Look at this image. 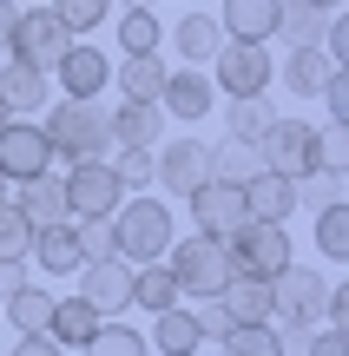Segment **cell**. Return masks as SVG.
Segmentation results:
<instances>
[{
	"instance_id": "obj_39",
	"label": "cell",
	"mask_w": 349,
	"mask_h": 356,
	"mask_svg": "<svg viewBox=\"0 0 349 356\" xmlns=\"http://www.w3.org/2000/svg\"><path fill=\"white\" fill-rule=\"evenodd\" d=\"M26 251H33V225H26V211H20V204H0V257H26Z\"/></svg>"
},
{
	"instance_id": "obj_36",
	"label": "cell",
	"mask_w": 349,
	"mask_h": 356,
	"mask_svg": "<svg viewBox=\"0 0 349 356\" xmlns=\"http://www.w3.org/2000/svg\"><path fill=\"white\" fill-rule=\"evenodd\" d=\"M316 251L330 264H349V204H323L316 211Z\"/></svg>"
},
{
	"instance_id": "obj_19",
	"label": "cell",
	"mask_w": 349,
	"mask_h": 356,
	"mask_svg": "<svg viewBox=\"0 0 349 356\" xmlns=\"http://www.w3.org/2000/svg\"><path fill=\"white\" fill-rule=\"evenodd\" d=\"M244 204H250V218H264V225H290V211H297V178L257 172L244 185Z\"/></svg>"
},
{
	"instance_id": "obj_34",
	"label": "cell",
	"mask_w": 349,
	"mask_h": 356,
	"mask_svg": "<svg viewBox=\"0 0 349 356\" xmlns=\"http://www.w3.org/2000/svg\"><path fill=\"white\" fill-rule=\"evenodd\" d=\"M158 40H165V26H158L152 7H126L119 13V47L126 53H158Z\"/></svg>"
},
{
	"instance_id": "obj_14",
	"label": "cell",
	"mask_w": 349,
	"mask_h": 356,
	"mask_svg": "<svg viewBox=\"0 0 349 356\" xmlns=\"http://www.w3.org/2000/svg\"><path fill=\"white\" fill-rule=\"evenodd\" d=\"M73 277H79V297H86L99 317L132 310V264H126V257H92V264H79Z\"/></svg>"
},
{
	"instance_id": "obj_38",
	"label": "cell",
	"mask_w": 349,
	"mask_h": 356,
	"mask_svg": "<svg viewBox=\"0 0 349 356\" xmlns=\"http://www.w3.org/2000/svg\"><path fill=\"white\" fill-rule=\"evenodd\" d=\"M46 7L53 13H60V26H66V33H99V26H105V13H112V0H46Z\"/></svg>"
},
{
	"instance_id": "obj_30",
	"label": "cell",
	"mask_w": 349,
	"mask_h": 356,
	"mask_svg": "<svg viewBox=\"0 0 349 356\" xmlns=\"http://www.w3.org/2000/svg\"><path fill=\"white\" fill-rule=\"evenodd\" d=\"M53 304H60V297H53L46 284H26V291H13V297H7V323H13L20 337H46Z\"/></svg>"
},
{
	"instance_id": "obj_48",
	"label": "cell",
	"mask_w": 349,
	"mask_h": 356,
	"mask_svg": "<svg viewBox=\"0 0 349 356\" xmlns=\"http://www.w3.org/2000/svg\"><path fill=\"white\" fill-rule=\"evenodd\" d=\"M7 356H73V350H60L53 337H20V343H13Z\"/></svg>"
},
{
	"instance_id": "obj_52",
	"label": "cell",
	"mask_w": 349,
	"mask_h": 356,
	"mask_svg": "<svg viewBox=\"0 0 349 356\" xmlns=\"http://www.w3.org/2000/svg\"><path fill=\"white\" fill-rule=\"evenodd\" d=\"M119 7H152V0H119Z\"/></svg>"
},
{
	"instance_id": "obj_51",
	"label": "cell",
	"mask_w": 349,
	"mask_h": 356,
	"mask_svg": "<svg viewBox=\"0 0 349 356\" xmlns=\"http://www.w3.org/2000/svg\"><path fill=\"white\" fill-rule=\"evenodd\" d=\"M310 7H323V13H343V0H310Z\"/></svg>"
},
{
	"instance_id": "obj_42",
	"label": "cell",
	"mask_w": 349,
	"mask_h": 356,
	"mask_svg": "<svg viewBox=\"0 0 349 356\" xmlns=\"http://www.w3.org/2000/svg\"><path fill=\"white\" fill-rule=\"evenodd\" d=\"M316 172H349V132L343 126L316 132Z\"/></svg>"
},
{
	"instance_id": "obj_23",
	"label": "cell",
	"mask_w": 349,
	"mask_h": 356,
	"mask_svg": "<svg viewBox=\"0 0 349 356\" xmlns=\"http://www.w3.org/2000/svg\"><path fill=\"white\" fill-rule=\"evenodd\" d=\"M330 73H337V60H330L323 47H290V53H284V66H277V79H284L297 99H316V86H323Z\"/></svg>"
},
{
	"instance_id": "obj_40",
	"label": "cell",
	"mask_w": 349,
	"mask_h": 356,
	"mask_svg": "<svg viewBox=\"0 0 349 356\" xmlns=\"http://www.w3.org/2000/svg\"><path fill=\"white\" fill-rule=\"evenodd\" d=\"M73 238H79V257H119L112 251V218H73Z\"/></svg>"
},
{
	"instance_id": "obj_29",
	"label": "cell",
	"mask_w": 349,
	"mask_h": 356,
	"mask_svg": "<svg viewBox=\"0 0 349 356\" xmlns=\"http://www.w3.org/2000/svg\"><path fill=\"white\" fill-rule=\"evenodd\" d=\"M271 92H244V99H224V132H231L237 145H257L264 126H271Z\"/></svg>"
},
{
	"instance_id": "obj_7",
	"label": "cell",
	"mask_w": 349,
	"mask_h": 356,
	"mask_svg": "<svg viewBox=\"0 0 349 356\" xmlns=\"http://www.w3.org/2000/svg\"><path fill=\"white\" fill-rule=\"evenodd\" d=\"M211 60H218V79H211V86L231 92V99H244V92H271V79H277V60H271L264 40H224Z\"/></svg>"
},
{
	"instance_id": "obj_8",
	"label": "cell",
	"mask_w": 349,
	"mask_h": 356,
	"mask_svg": "<svg viewBox=\"0 0 349 356\" xmlns=\"http://www.w3.org/2000/svg\"><path fill=\"white\" fill-rule=\"evenodd\" d=\"M257 159H264V172H284V178L316 172V126L277 113L271 126H264V139H257Z\"/></svg>"
},
{
	"instance_id": "obj_13",
	"label": "cell",
	"mask_w": 349,
	"mask_h": 356,
	"mask_svg": "<svg viewBox=\"0 0 349 356\" xmlns=\"http://www.w3.org/2000/svg\"><path fill=\"white\" fill-rule=\"evenodd\" d=\"M0 172H7L13 185L53 172V145H46V132H40L33 119H7V126H0Z\"/></svg>"
},
{
	"instance_id": "obj_2",
	"label": "cell",
	"mask_w": 349,
	"mask_h": 356,
	"mask_svg": "<svg viewBox=\"0 0 349 356\" xmlns=\"http://www.w3.org/2000/svg\"><path fill=\"white\" fill-rule=\"evenodd\" d=\"M171 238H178V225H171V204L165 198H119L112 211V251L126 257V264H158V257L171 251Z\"/></svg>"
},
{
	"instance_id": "obj_26",
	"label": "cell",
	"mask_w": 349,
	"mask_h": 356,
	"mask_svg": "<svg viewBox=\"0 0 349 356\" xmlns=\"http://www.w3.org/2000/svg\"><path fill=\"white\" fill-rule=\"evenodd\" d=\"M178 277H171V270H165V257H158V264H132V310H152V317H158V310H171V304H178Z\"/></svg>"
},
{
	"instance_id": "obj_41",
	"label": "cell",
	"mask_w": 349,
	"mask_h": 356,
	"mask_svg": "<svg viewBox=\"0 0 349 356\" xmlns=\"http://www.w3.org/2000/svg\"><path fill=\"white\" fill-rule=\"evenodd\" d=\"M112 178H119L126 191H145V185H152V152H139V145H119Z\"/></svg>"
},
{
	"instance_id": "obj_53",
	"label": "cell",
	"mask_w": 349,
	"mask_h": 356,
	"mask_svg": "<svg viewBox=\"0 0 349 356\" xmlns=\"http://www.w3.org/2000/svg\"><path fill=\"white\" fill-rule=\"evenodd\" d=\"M7 119H13V113H7V106H0V126H7Z\"/></svg>"
},
{
	"instance_id": "obj_3",
	"label": "cell",
	"mask_w": 349,
	"mask_h": 356,
	"mask_svg": "<svg viewBox=\"0 0 349 356\" xmlns=\"http://www.w3.org/2000/svg\"><path fill=\"white\" fill-rule=\"evenodd\" d=\"M165 270L178 277V291L185 297H218L224 291V277H231V257H224V244L218 238H171V251H165Z\"/></svg>"
},
{
	"instance_id": "obj_46",
	"label": "cell",
	"mask_w": 349,
	"mask_h": 356,
	"mask_svg": "<svg viewBox=\"0 0 349 356\" xmlns=\"http://www.w3.org/2000/svg\"><path fill=\"white\" fill-rule=\"evenodd\" d=\"M33 284V270H26V257H0V304H7L13 291H26Z\"/></svg>"
},
{
	"instance_id": "obj_10",
	"label": "cell",
	"mask_w": 349,
	"mask_h": 356,
	"mask_svg": "<svg viewBox=\"0 0 349 356\" xmlns=\"http://www.w3.org/2000/svg\"><path fill=\"white\" fill-rule=\"evenodd\" d=\"M66 211L73 218H112L119 198H126V185L112 178V165L105 159H79V165H66Z\"/></svg>"
},
{
	"instance_id": "obj_24",
	"label": "cell",
	"mask_w": 349,
	"mask_h": 356,
	"mask_svg": "<svg viewBox=\"0 0 349 356\" xmlns=\"http://www.w3.org/2000/svg\"><path fill=\"white\" fill-rule=\"evenodd\" d=\"M158 356H198L205 350V337H198V323H191V310L185 304H171V310H158L152 317V337H145Z\"/></svg>"
},
{
	"instance_id": "obj_47",
	"label": "cell",
	"mask_w": 349,
	"mask_h": 356,
	"mask_svg": "<svg viewBox=\"0 0 349 356\" xmlns=\"http://www.w3.org/2000/svg\"><path fill=\"white\" fill-rule=\"evenodd\" d=\"M277 350L284 356H310V323H284V330H277Z\"/></svg>"
},
{
	"instance_id": "obj_45",
	"label": "cell",
	"mask_w": 349,
	"mask_h": 356,
	"mask_svg": "<svg viewBox=\"0 0 349 356\" xmlns=\"http://www.w3.org/2000/svg\"><path fill=\"white\" fill-rule=\"evenodd\" d=\"M310 356H349V323H316L310 330Z\"/></svg>"
},
{
	"instance_id": "obj_18",
	"label": "cell",
	"mask_w": 349,
	"mask_h": 356,
	"mask_svg": "<svg viewBox=\"0 0 349 356\" xmlns=\"http://www.w3.org/2000/svg\"><path fill=\"white\" fill-rule=\"evenodd\" d=\"M158 139H165V113H158L152 99H119L112 106V145H139V152H152Z\"/></svg>"
},
{
	"instance_id": "obj_17",
	"label": "cell",
	"mask_w": 349,
	"mask_h": 356,
	"mask_svg": "<svg viewBox=\"0 0 349 356\" xmlns=\"http://www.w3.org/2000/svg\"><path fill=\"white\" fill-rule=\"evenodd\" d=\"M218 26L224 40H277V0H218Z\"/></svg>"
},
{
	"instance_id": "obj_43",
	"label": "cell",
	"mask_w": 349,
	"mask_h": 356,
	"mask_svg": "<svg viewBox=\"0 0 349 356\" xmlns=\"http://www.w3.org/2000/svg\"><path fill=\"white\" fill-rule=\"evenodd\" d=\"M185 310H191L198 337H224V330H231V310H224L218 297H198V304H185Z\"/></svg>"
},
{
	"instance_id": "obj_44",
	"label": "cell",
	"mask_w": 349,
	"mask_h": 356,
	"mask_svg": "<svg viewBox=\"0 0 349 356\" xmlns=\"http://www.w3.org/2000/svg\"><path fill=\"white\" fill-rule=\"evenodd\" d=\"M316 99H323L330 126H343V119H349V79H343V66H337V73L323 79V86H316Z\"/></svg>"
},
{
	"instance_id": "obj_49",
	"label": "cell",
	"mask_w": 349,
	"mask_h": 356,
	"mask_svg": "<svg viewBox=\"0 0 349 356\" xmlns=\"http://www.w3.org/2000/svg\"><path fill=\"white\" fill-rule=\"evenodd\" d=\"M13 20H20V0H0V53H7V40H13Z\"/></svg>"
},
{
	"instance_id": "obj_20",
	"label": "cell",
	"mask_w": 349,
	"mask_h": 356,
	"mask_svg": "<svg viewBox=\"0 0 349 356\" xmlns=\"http://www.w3.org/2000/svg\"><path fill=\"white\" fill-rule=\"evenodd\" d=\"M26 264H40L46 277H73L86 257H79V238H73V218L66 225H46V231H33V251H26Z\"/></svg>"
},
{
	"instance_id": "obj_5",
	"label": "cell",
	"mask_w": 349,
	"mask_h": 356,
	"mask_svg": "<svg viewBox=\"0 0 349 356\" xmlns=\"http://www.w3.org/2000/svg\"><path fill=\"white\" fill-rule=\"evenodd\" d=\"M152 178L165 185V198H191V191H205L211 178V145L205 139H158L152 145Z\"/></svg>"
},
{
	"instance_id": "obj_11",
	"label": "cell",
	"mask_w": 349,
	"mask_h": 356,
	"mask_svg": "<svg viewBox=\"0 0 349 356\" xmlns=\"http://www.w3.org/2000/svg\"><path fill=\"white\" fill-rule=\"evenodd\" d=\"M53 86H60L66 99H99V92L112 86V53L92 47V40H73V47L53 60Z\"/></svg>"
},
{
	"instance_id": "obj_32",
	"label": "cell",
	"mask_w": 349,
	"mask_h": 356,
	"mask_svg": "<svg viewBox=\"0 0 349 356\" xmlns=\"http://www.w3.org/2000/svg\"><path fill=\"white\" fill-rule=\"evenodd\" d=\"M79 356H152V343H145V330H132V323H99V330L86 337V350Z\"/></svg>"
},
{
	"instance_id": "obj_25",
	"label": "cell",
	"mask_w": 349,
	"mask_h": 356,
	"mask_svg": "<svg viewBox=\"0 0 349 356\" xmlns=\"http://www.w3.org/2000/svg\"><path fill=\"white\" fill-rule=\"evenodd\" d=\"M99 323H105V317L86 304V297H60V304H53V323H46V337H53L60 350H86V337L99 330Z\"/></svg>"
},
{
	"instance_id": "obj_37",
	"label": "cell",
	"mask_w": 349,
	"mask_h": 356,
	"mask_svg": "<svg viewBox=\"0 0 349 356\" xmlns=\"http://www.w3.org/2000/svg\"><path fill=\"white\" fill-rule=\"evenodd\" d=\"M297 204H349V172H303L297 178Z\"/></svg>"
},
{
	"instance_id": "obj_50",
	"label": "cell",
	"mask_w": 349,
	"mask_h": 356,
	"mask_svg": "<svg viewBox=\"0 0 349 356\" xmlns=\"http://www.w3.org/2000/svg\"><path fill=\"white\" fill-rule=\"evenodd\" d=\"M7 198H13V178H7V172H0V204H7Z\"/></svg>"
},
{
	"instance_id": "obj_9",
	"label": "cell",
	"mask_w": 349,
	"mask_h": 356,
	"mask_svg": "<svg viewBox=\"0 0 349 356\" xmlns=\"http://www.w3.org/2000/svg\"><path fill=\"white\" fill-rule=\"evenodd\" d=\"M323 270H310V264H297V257H290L284 270H277L271 277V304H277V323H323Z\"/></svg>"
},
{
	"instance_id": "obj_6",
	"label": "cell",
	"mask_w": 349,
	"mask_h": 356,
	"mask_svg": "<svg viewBox=\"0 0 349 356\" xmlns=\"http://www.w3.org/2000/svg\"><path fill=\"white\" fill-rule=\"evenodd\" d=\"M66 47H73V33L60 26V13H53L46 0L20 7V20H13V40H7L13 60H26V66H40V73H53V60H60Z\"/></svg>"
},
{
	"instance_id": "obj_22",
	"label": "cell",
	"mask_w": 349,
	"mask_h": 356,
	"mask_svg": "<svg viewBox=\"0 0 349 356\" xmlns=\"http://www.w3.org/2000/svg\"><path fill=\"white\" fill-rule=\"evenodd\" d=\"M218 304L231 310V323H277V304H271V277H224Z\"/></svg>"
},
{
	"instance_id": "obj_1",
	"label": "cell",
	"mask_w": 349,
	"mask_h": 356,
	"mask_svg": "<svg viewBox=\"0 0 349 356\" xmlns=\"http://www.w3.org/2000/svg\"><path fill=\"white\" fill-rule=\"evenodd\" d=\"M40 132H46L53 159H66V165L105 159V152H112V106H99V99H60V106H46Z\"/></svg>"
},
{
	"instance_id": "obj_27",
	"label": "cell",
	"mask_w": 349,
	"mask_h": 356,
	"mask_svg": "<svg viewBox=\"0 0 349 356\" xmlns=\"http://www.w3.org/2000/svg\"><path fill=\"white\" fill-rule=\"evenodd\" d=\"M218 40H224V26L211 20V13H185V20L171 26V47H178L185 66H205L211 53H218Z\"/></svg>"
},
{
	"instance_id": "obj_33",
	"label": "cell",
	"mask_w": 349,
	"mask_h": 356,
	"mask_svg": "<svg viewBox=\"0 0 349 356\" xmlns=\"http://www.w3.org/2000/svg\"><path fill=\"white\" fill-rule=\"evenodd\" d=\"M218 356H284L277 350V323H231L218 337Z\"/></svg>"
},
{
	"instance_id": "obj_28",
	"label": "cell",
	"mask_w": 349,
	"mask_h": 356,
	"mask_svg": "<svg viewBox=\"0 0 349 356\" xmlns=\"http://www.w3.org/2000/svg\"><path fill=\"white\" fill-rule=\"evenodd\" d=\"M112 86L126 92V99H152V106H158L165 60H158V53H126V60H119V73H112Z\"/></svg>"
},
{
	"instance_id": "obj_4",
	"label": "cell",
	"mask_w": 349,
	"mask_h": 356,
	"mask_svg": "<svg viewBox=\"0 0 349 356\" xmlns=\"http://www.w3.org/2000/svg\"><path fill=\"white\" fill-rule=\"evenodd\" d=\"M224 257H231V277H277V270L290 264V231L250 218L244 231L224 238Z\"/></svg>"
},
{
	"instance_id": "obj_12",
	"label": "cell",
	"mask_w": 349,
	"mask_h": 356,
	"mask_svg": "<svg viewBox=\"0 0 349 356\" xmlns=\"http://www.w3.org/2000/svg\"><path fill=\"white\" fill-rule=\"evenodd\" d=\"M191 218H198V231H205V238H231V231H244L250 225V204H244V185H224V178H211L205 191H191Z\"/></svg>"
},
{
	"instance_id": "obj_21",
	"label": "cell",
	"mask_w": 349,
	"mask_h": 356,
	"mask_svg": "<svg viewBox=\"0 0 349 356\" xmlns=\"http://www.w3.org/2000/svg\"><path fill=\"white\" fill-rule=\"evenodd\" d=\"M13 204L26 211V225H33V231H46V225H66V218H73V211H66V185H60L53 172L26 178V185L13 191Z\"/></svg>"
},
{
	"instance_id": "obj_35",
	"label": "cell",
	"mask_w": 349,
	"mask_h": 356,
	"mask_svg": "<svg viewBox=\"0 0 349 356\" xmlns=\"http://www.w3.org/2000/svg\"><path fill=\"white\" fill-rule=\"evenodd\" d=\"M211 172L224 178V185H250V178L264 172V159H257V145H211Z\"/></svg>"
},
{
	"instance_id": "obj_31",
	"label": "cell",
	"mask_w": 349,
	"mask_h": 356,
	"mask_svg": "<svg viewBox=\"0 0 349 356\" xmlns=\"http://www.w3.org/2000/svg\"><path fill=\"white\" fill-rule=\"evenodd\" d=\"M323 20H330V13L310 7V0H277V40H290V47H316Z\"/></svg>"
},
{
	"instance_id": "obj_16",
	"label": "cell",
	"mask_w": 349,
	"mask_h": 356,
	"mask_svg": "<svg viewBox=\"0 0 349 356\" xmlns=\"http://www.w3.org/2000/svg\"><path fill=\"white\" fill-rule=\"evenodd\" d=\"M0 106H7L13 119L46 113V106H53V73H40V66H26V60L7 53V66H0Z\"/></svg>"
},
{
	"instance_id": "obj_15",
	"label": "cell",
	"mask_w": 349,
	"mask_h": 356,
	"mask_svg": "<svg viewBox=\"0 0 349 356\" xmlns=\"http://www.w3.org/2000/svg\"><path fill=\"white\" fill-rule=\"evenodd\" d=\"M158 113L185 119V126L211 119V113H218V86H211V73H198V66H178V73H165V86H158Z\"/></svg>"
}]
</instances>
